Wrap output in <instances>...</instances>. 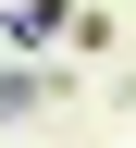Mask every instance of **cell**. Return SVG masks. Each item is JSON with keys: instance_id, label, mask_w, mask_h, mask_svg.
Returning <instances> with one entry per match:
<instances>
[{"instance_id": "obj_1", "label": "cell", "mask_w": 136, "mask_h": 148, "mask_svg": "<svg viewBox=\"0 0 136 148\" xmlns=\"http://www.w3.org/2000/svg\"><path fill=\"white\" fill-rule=\"evenodd\" d=\"M62 12H74V0H12V12H0V49H50Z\"/></svg>"}]
</instances>
